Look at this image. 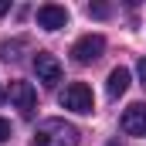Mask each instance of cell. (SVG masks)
<instances>
[{"instance_id":"cell-1","label":"cell","mask_w":146,"mask_h":146,"mask_svg":"<svg viewBox=\"0 0 146 146\" xmlns=\"http://www.w3.org/2000/svg\"><path fill=\"white\" fill-rule=\"evenodd\" d=\"M31 146H78V129L61 119H48L37 126V136Z\"/></svg>"},{"instance_id":"cell-2","label":"cell","mask_w":146,"mask_h":146,"mask_svg":"<svg viewBox=\"0 0 146 146\" xmlns=\"http://www.w3.org/2000/svg\"><path fill=\"white\" fill-rule=\"evenodd\" d=\"M102 51H106V37H102V34H85V37H78V41L72 44V58L78 61V65L99 61Z\"/></svg>"},{"instance_id":"cell-3","label":"cell","mask_w":146,"mask_h":146,"mask_svg":"<svg viewBox=\"0 0 146 146\" xmlns=\"http://www.w3.org/2000/svg\"><path fill=\"white\" fill-rule=\"evenodd\" d=\"M61 106L72 112H92L95 109V99H92V88L85 82H72L65 92H61Z\"/></svg>"},{"instance_id":"cell-4","label":"cell","mask_w":146,"mask_h":146,"mask_svg":"<svg viewBox=\"0 0 146 146\" xmlns=\"http://www.w3.org/2000/svg\"><path fill=\"white\" fill-rule=\"evenodd\" d=\"M34 75H37L41 85L54 88V85L61 82V65H58V58L48 54V51H37V54H34Z\"/></svg>"},{"instance_id":"cell-5","label":"cell","mask_w":146,"mask_h":146,"mask_svg":"<svg viewBox=\"0 0 146 146\" xmlns=\"http://www.w3.org/2000/svg\"><path fill=\"white\" fill-rule=\"evenodd\" d=\"M10 102L21 109V115H34L37 106V92L31 82H10Z\"/></svg>"},{"instance_id":"cell-6","label":"cell","mask_w":146,"mask_h":146,"mask_svg":"<svg viewBox=\"0 0 146 146\" xmlns=\"http://www.w3.org/2000/svg\"><path fill=\"white\" fill-rule=\"evenodd\" d=\"M68 24V10L65 7H58V3H44V7H37V27H44V31H58V27H65Z\"/></svg>"},{"instance_id":"cell-7","label":"cell","mask_w":146,"mask_h":146,"mask_svg":"<svg viewBox=\"0 0 146 146\" xmlns=\"http://www.w3.org/2000/svg\"><path fill=\"white\" fill-rule=\"evenodd\" d=\"M122 133L129 136H146V102H136L122 112Z\"/></svg>"},{"instance_id":"cell-8","label":"cell","mask_w":146,"mask_h":146,"mask_svg":"<svg viewBox=\"0 0 146 146\" xmlns=\"http://www.w3.org/2000/svg\"><path fill=\"white\" fill-rule=\"evenodd\" d=\"M126 88H129V72H126V68H112V72H109V85H106V92H109L112 99H119Z\"/></svg>"},{"instance_id":"cell-9","label":"cell","mask_w":146,"mask_h":146,"mask_svg":"<svg viewBox=\"0 0 146 146\" xmlns=\"http://www.w3.org/2000/svg\"><path fill=\"white\" fill-rule=\"evenodd\" d=\"M88 14H95V17H109V7H106V3H95V7H88Z\"/></svg>"},{"instance_id":"cell-10","label":"cell","mask_w":146,"mask_h":146,"mask_svg":"<svg viewBox=\"0 0 146 146\" xmlns=\"http://www.w3.org/2000/svg\"><path fill=\"white\" fill-rule=\"evenodd\" d=\"M3 139H10V122H7V119H0V143H3Z\"/></svg>"},{"instance_id":"cell-11","label":"cell","mask_w":146,"mask_h":146,"mask_svg":"<svg viewBox=\"0 0 146 146\" xmlns=\"http://www.w3.org/2000/svg\"><path fill=\"white\" fill-rule=\"evenodd\" d=\"M136 72H139V78L146 82V58H139V65H136Z\"/></svg>"},{"instance_id":"cell-12","label":"cell","mask_w":146,"mask_h":146,"mask_svg":"<svg viewBox=\"0 0 146 146\" xmlns=\"http://www.w3.org/2000/svg\"><path fill=\"white\" fill-rule=\"evenodd\" d=\"M7 10H10V3H7V0H0V17H3Z\"/></svg>"},{"instance_id":"cell-13","label":"cell","mask_w":146,"mask_h":146,"mask_svg":"<svg viewBox=\"0 0 146 146\" xmlns=\"http://www.w3.org/2000/svg\"><path fill=\"white\" fill-rule=\"evenodd\" d=\"M0 99H3V88H0Z\"/></svg>"}]
</instances>
